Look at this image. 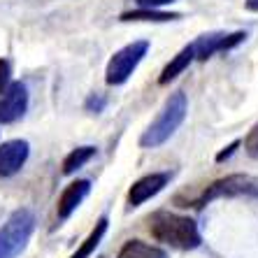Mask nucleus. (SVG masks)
<instances>
[{
    "label": "nucleus",
    "mask_w": 258,
    "mask_h": 258,
    "mask_svg": "<svg viewBox=\"0 0 258 258\" xmlns=\"http://www.w3.org/2000/svg\"><path fill=\"white\" fill-rule=\"evenodd\" d=\"M28 109V86L24 82H12L0 96V123H14Z\"/></svg>",
    "instance_id": "0eeeda50"
},
{
    "label": "nucleus",
    "mask_w": 258,
    "mask_h": 258,
    "mask_svg": "<svg viewBox=\"0 0 258 258\" xmlns=\"http://www.w3.org/2000/svg\"><path fill=\"white\" fill-rule=\"evenodd\" d=\"M10 75H12V68H10V60L0 58V96L5 93V89L10 86Z\"/></svg>",
    "instance_id": "f3484780"
},
{
    "label": "nucleus",
    "mask_w": 258,
    "mask_h": 258,
    "mask_svg": "<svg viewBox=\"0 0 258 258\" xmlns=\"http://www.w3.org/2000/svg\"><path fill=\"white\" fill-rule=\"evenodd\" d=\"M119 258H165V253L158 249V246L144 244L140 240H131L121 246Z\"/></svg>",
    "instance_id": "ddd939ff"
},
{
    "label": "nucleus",
    "mask_w": 258,
    "mask_h": 258,
    "mask_svg": "<svg viewBox=\"0 0 258 258\" xmlns=\"http://www.w3.org/2000/svg\"><path fill=\"white\" fill-rule=\"evenodd\" d=\"M246 10H251V12H258V0H246Z\"/></svg>",
    "instance_id": "412c9836"
},
{
    "label": "nucleus",
    "mask_w": 258,
    "mask_h": 258,
    "mask_svg": "<svg viewBox=\"0 0 258 258\" xmlns=\"http://www.w3.org/2000/svg\"><path fill=\"white\" fill-rule=\"evenodd\" d=\"M186 107H188L186 96H184L181 91L172 93V96L165 100V105H163V109L158 112V116L154 119V123L144 131V135L140 138V144L147 147V149H149V147L154 149V147H161L165 140H170V135H174V131L186 119Z\"/></svg>",
    "instance_id": "f03ea898"
},
{
    "label": "nucleus",
    "mask_w": 258,
    "mask_h": 258,
    "mask_svg": "<svg viewBox=\"0 0 258 258\" xmlns=\"http://www.w3.org/2000/svg\"><path fill=\"white\" fill-rule=\"evenodd\" d=\"M174 0H138L140 7H158V5H170Z\"/></svg>",
    "instance_id": "6ab92c4d"
},
{
    "label": "nucleus",
    "mask_w": 258,
    "mask_h": 258,
    "mask_svg": "<svg viewBox=\"0 0 258 258\" xmlns=\"http://www.w3.org/2000/svg\"><path fill=\"white\" fill-rule=\"evenodd\" d=\"M105 98L102 96H91L89 100H86V109H89V112H100L102 107H105Z\"/></svg>",
    "instance_id": "a211bd4d"
},
{
    "label": "nucleus",
    "mask_w": 258,
    "mask_h": 258,
    "mask_svg": "<svg viewBox=\"0 0 258 258\" xmlns=\"http://www.w3.org/2000/svg\"><path fill=\"white\" fill-rule=\"evenodd\" d=\"M35 228V216L30 210H17L0 228V258H17L26 249Z\"/></svg>",
    "instance_id": "7ed1b4c3"
},
{
    "label": "nucleus",
    "mask_w": 258,
    "mask_h": 258,
    "mask_svg": "<svg viewBox=\"0 0 258 258\" xmlns=\"http://www.w3.org/2000/svg\"><path fill=\"white\" fill-rule=\"evenodd\" d=\"M237 147H240V142H233V144H230V147H226V149H223L221 154L216 156V161L221 163V161H226V158H228V156H233V151L237 149Z\"/></svg>",
    "instance_id": "aec40b11"
},
{
    "label": "nucleus",
    "mask_w": 258,
    "mask_h": 258,
    "mask_svg": "<svg viewBox=\"0 0 258 258\" xmlns=\"http://www.w3.org/2000/svg\"><path fill=\"white\" fill-rule=\"evenodd\" d=\"M149 233L158 242L174 246V249H196L200 244V233L193 219L179 214H168V212H158L151 219Z\"/></svg>",
    "instance_id": "f257e3e1"
},
{
    "label": "nucleus",
    "mask_w": 258,
    "mask_h": 258,
    "mask_svg": "<svg viewBox=\"0 0 258 258\" xmlns=\"http://www.w3.org/2000/svg\"><path fill=\"white\" fill-rule=\"evenodd\" d=\"M105 230H107V219H100V221L96 223V228L91 230L89 237L84 240V244L79 246V249L72 253L70 258H89L91 253L96 251V246L100 244V240H102V235H105Z\"/></svg>",
    "instance_id": "4468645a"
},
{
    "label": "nucleus",
    "mask_w": 258,
    "mask_h": 258,
    "mask_svg": "<svg viewBox=\"0 0 258 258\" xmlns=\"http://www.w3.org/2000/svg\"><path fill=\"white\" fill-rule=\"evenodd\" d=\"M89 188H91L89 179L72 181L70 186L60 193V198H58V207H56V212H58V219H68L72 212L77 210L79 203H82V200L89 196Z\"/></svg>",
    "instance_id": "9d476101"
},
{
    "label": "nucleus",
    "mask_w": 258,
    "mask_h": 258,
    "mask_svg": "<svg viewBox=\"0 0 258 258\" xmlns=\"http://www.w3.org/2000/svg\"><path fill=\"white\" fill-rule=\"evenodd\" d=\"M244 149L249 156H258V123L249 131V135H246L244 140Z\"/></svg>",
    "instance_id": "dca6fc26"
},
{
    "label": "nucleus",
    "mask_w": 258,
    "mask_h": 258,
    "mask_svg": "<svg viewBox=\"0 0 258 258\" xmlns=\"http://www.w3.org/2000/svg\"><path fill=\"white\" fill-rule=\"evenodd\" d=\"M96 156V147H79V149L70 151L63 161V174H72L75 170H79L84 163H89Z\"/></svg>",
    "instance_id": "2eb2a0df"
},
{
    "label": "nucleus",
    "mask_w": 258,
    "mask_h": 258,
    "mask_svg": "<svg viewBox=\"0 0 258 258\" xmlns=\"http://www.w3.org/2000/svg\"><path fill=\"white\" fill-rule=\"evenodd\" d=\"M193 60H196V51H193V44H188V47H184L179 54H177L172 60H170L168 66L163 68L161 77H158V84H170L172 79H177L181 72H184L188 66H191Z\"/></svg>",
    "instance_id": "9b49d317"
},
{
    "label": "nucleus",
    "mask_w": 258,
    "mask_h": 258,
    "mask_svg": "<svg viewBox=\"0 0 258 258\" xmlns=\"http://www.w3.org/2000/svg\"><path fill=\"white\" fill-rule=\"evenodd\" d=\"M179 17L181 14L177 12H156L151 7H140V10H133V12H123L119 17V21H154V24H163V21H174Z\"/></svg>",
    "instance_id": "f8f14e48"
},
{
    "label": "nucleus",
    "mask_w": 258,
    "mask_h": 258,
    "mask_svg": "<svg viewBox=\"0 0 258 258\" xmlns=\"http://www.w3.org/2000/svg\"><path fill=\"white\" fill-rule=\"evenodd\" d=\"M244 40H246L244 30H237V33H207V35H200L193 42V51H196L198 60H207L214 54H219V51H228V49L237 47Z\"/></svg>",
    "instance_id": "423d86ee"
},
{
    "label": "nucleus",
    "mask_w": 258,
    "mask_h": 258,
    "mask_svg": "<svg viewBox=\"0 0 258 258\" xmlns=\"http://www.w3.org/2000/svg\"><path fill=\"white\" fill-rule=\"evenodd\" d=\"M28 158V142L26 140H10L0 144V177H12L24 168Z\"/></svg>",
    "instance_id": "6e6552de"
},
{
    "label": "nucleus",
    "mask_w": 258,
    "mask_h": 258,
    "mask_svg": "<svg viewBox=\"0 0 258 258\" xmlns=\"http://www.w3.org/2000/svg\"><path fill=\"white\" fill-rule=\"evenodd\" d=\"M149 51V42L147 40H138V42L126 44L123 49H119L107 63V70H105V82L109 86H119L126 84L128 77H131L135 68L140 66V60L147 56Z\"/></svg>",
    "instance_id": "20e7f679"
},
{
    "label": "nucleus",
    "mask_w": 258,
    "mask_h": 258,
    "mask_svg": "<svg viewBox=\"0 0 258 258\" xmlns=\"http://www.w3.org/2000/svg\"><path fill=\"white\" fill-rule=\"evenodd\" d=\"M168 179H170V177L165 172L147 174V177L138 179L135 184H133L131 193H128V200H131V205H133V207H140L142 203H147L151 196H156V193L161 191L165 184H168Z\"/></svg>",
    "instance_id": "1a4fd4ad"
},
{
    "label": "nucleus",
    "mask_w": 258,
    "mask_h": 258,
    "mask_svg": "<svg viewBox=\"0 0 258 258\" xmlns=\"http://www.w3.org/2000/svg\"><path fill=\"white\" fill-rule=\"evenodd\" d=\"M237 196H251L258 198V181L249 174H230V177H223V179L214 181L207 186V191L200 196V200L196 205H205L212 203L216 198H237Z\"/></svg>",
    "instance_id": "39448f33"
}]
</instances>
